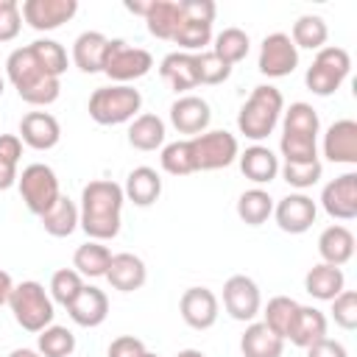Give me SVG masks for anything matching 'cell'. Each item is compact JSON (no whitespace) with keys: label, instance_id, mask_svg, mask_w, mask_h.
<instances>
[{"label":"cell","instance_id":"1","mask_svg":"<svg viewBox=\"0 0 357 357\" xmlns=\"http://www.w3.org/2000/svg\"><path fill=\"white\" fill-rule=\"evenodd\" d=\"M126 195L123 187L112 178H95L81 190L78 206V226L86 231L89 240L106 243L120 234V212Z\"/></svg>","mask_w":357,"mask_h":357},{"label":"cell","instance_id":"2","mask_svg":"<svg viewBox=\"0 0 357 357\" xmlns=\"http://www.w3.org/2000/svg\"><path fill=\"white\" fill-rule=\"evenodd\" d=\"M6 75H8L11 86L17 89V95L31 106H50L59 100L61 78H53L47 70H42V64L33 59L28 45L8 53Z\"/></svg>","mask_w":357,"mask_h":357},{"label":"cell","instance_id":"3","mask_svg":"<svg viewBox=\"0 0 357 357\" xmlns=\"http://www.w3.org/2000/svg\"><path fill=\"white\" fill-rule=\"evenodd\" d=\"M284 112V98L276 86L271 84H259L254 86V92L248 95V100L240 106V114H237V131L245 137V139H265L268 134H273L279 117Z\"/></svg>","mask_w":357,"mask_h":357},{"label":"cell","instance_id":"4","mask_svg":"<svg viewBox=\"0 0 357 357\" xmlns=\"http://www.w3.org/2000/svg\"><path fill=\"white\" fill-rule=\"evenodd\" d=\"M142 109V95L131 84H112V86H98L89 95L86 112L98 126H120L137 117Z\"/></svg>","mask_w":357,"mask_h":357},{"label":"cell","instance_id":"5","mask_svg":"<svg viewBox=\"0 0 357 357\" xmlns=\"http://www.w3.org/2000/svg\"><path fill=\"white\" fill-rule=\"evenodd\" d=\"M8 307L14 312V321L25 332H33V335H39L45 326H50L53 315H56L50 293L45 290V284H39L33 279L14 284V290L8 296Z\"/></svg>","mask_w":357,"mask_h":357},{"label":"cell","instance_id":"6","mask_svg":"<svg viewBox=\"0 0 357 357\" xmlns=\"http://www.w3.org/2000/svg\"><path fill=\"white\" fill-rule=\"evenodd\" d=\"M349 70H351V56L349 50L337 47V45H324L312 64L307 67V75H304V84L312 95H321V98H329L340 89V84L349 78Z\"/></svg>","mask_w":357,"mask_h":357},{"label":"cell","instance_id":"7","mask_svg":"<svg viewBox=\"0 0 357 357\" xmlns=\"http://www.w3.org/2000/svg\"><path fill=\"white\" fill-rule=\"evenodd\" d=\"M190 153H192V167L198 170H220L229 167L240 156V142L229 131H204L198 137H190Z\"/></svg>","mask_w":357,"mask_h":357},{"label":"cell","instance_id":"8","mask_svg":"<svg viewBox=\"0 0 357 357\" xmlns=\"http://www.w3.org/2000/svg\"><path fill=\"white\" fill-rule=\"evenodd\" d=\"M17 187H20V195L25 201V206L39 218L61 198L59 178H56L53 167L42 165V162H33V165L22 167V173L17 176Z\"/></svg>","mask_w":357,"mask_h":357},{"label":"cell","instance_id":"9","mask_svg":"<svg viewBox=\"0 0 357 357\" xmlns=\"http://www.w3.org/2000/svg\"><path fill=\"white\" fill-rule=\"evenodd\" d=\"M153 67V56L145 47H131L123 39H109V50H106V61H103V73L114 81V84H131L142 75H148Z\"/></svg>","mask_w":357,"mask_h":357},{"label":"cell","instance_id":"10","mask_svg":"<svg viewBox=\"0 0 357 357\" xmlns=\"http://www.w3.org/2000/svg\"><path fill=\"white\" fill-rule=\"evenodd\" d=\"M223 307L234 321H254L262 310V296L257 282L243 273L229 276L223 284Z\"/></svg>","mask_w":357,"mask_h":357},{"label":"cell","instance_id":"11","mask_svg":"<svg viewBox=\"0 0 357 357\" xmlns=\"http://www.w3.org/2000/svg\"><path fill=\"white\" fill-rule=\"evenodd\" d=\"M298 67V50L287 33H268L259 45V73L268 78H284Z\"/></svg>","mask_w":357,"mask_h":357},{"label":"cell","instance_id":"12","mask_svg":"<svg viewBox=\"0 0 357 357\" xmlns=\"http://www.w3.org/2000/svg\"><path fill=\"white\" fill-rule=\"evenodd\" d=\"M78 11V0H25L20 6L22 20L33 31H56Z\"/></svg>","mask_w":357,"mask_h":357},{"label":"cell","instance_id":"13","mask_svg":"<svg viewBox=\"0 0 357 357\" xmlns=\"http://www.w3.org/2000/svg\"><path fill=\"white\" fill-rule=\"evenodd\" d=\"M321 206L335 220H354L357 218V173L349 170L332 178L321 190Z\"/></svg>","mask_w":357,"mask_h":357},{"label":"cell","instance_id":"14","mask_svg":"<svg viewBox=\"0 0 357 357\" xmlns=\"http://www.w3.org/2000/svg\"><path fill=\"white\" fill-rule=\"evenodd\" d=\"M273 218H276V226L287 234H304L315 218H318V206L310 195L304 192H290L284 195L279 204H273Z\"/></svg>","mask_w":357,"mask_h":357},{"label":"cell","instance_id":"15","mask_svg":"<svg viewBox=\"0 0 357 357\" xmlns=\"http://www.w3.org/2000/svg\"><path fill=\"white\" fill-rule=\"evenodd\" d=\"M218 310H220L218 296L209 287H187L178 298V312H181L184 324L190 329H198V332L215 326Z\"/></svg>","mask_w":357,"mask_h":357},{"label":"cell","instance_id":"16","mask_svg":"<svg viewBox=\"0 0 357 357\" xmlns=\"http://www.w3.org/2000/svg\"><path fill=\"white\" fill-rule=\"evenodd\" d=\"M209 120H212V109L198 95H181L170 103V123L178 134L198 137L209 128Z\"/></svg>","mask_w":357,"mask_h":357},{"label":"cell","instance_id":"17","mask_svg":"<svg viewBox=\"0 0 357 357\" xmlns=\"http://www.w3.org/2000/svg\"><path fill=\"white\" fill-rule=\"evenodd\" d=\"M61 139V126L50 112H28L20 120V142L33 151H50Z\"/></svg>","mask_w":357,"mask_h":357},{"label":"cell","instance_id":"18","mask_svg":"<svg viewBox=\"0 0 357 357\" xmlns=\"http://www.w3.org/2000/svg\"><path fill=\"white\" fill-rule=\"evenodd\" d=\"M324 156L335 165H357V123L335 120L324 134Z\"/></svg>","mask_w":357,"mask_h":357},{"label":"cell","instance_id":"19","mask_svg":"<svg viewBox=\"0 0 357 357\" xmlns=\"http://www.w3.org/2000/svg\"><path fill=\"white\" fill-rule=\"evenodd\" d=\"M67 312H70V318H73L78 326L95 329V326H100V324L106 321V315H109V298H106V293H103L100 287L84 284L81 293L75 296V301L67 307Z\"/></svg>","mask_w":357,"mask_h":357},{"label":"cell","instance_id":"20","mask_svg":"<svg viewBox=\"0 0 357 357\" xmlns=\"http://www.w3.org/2000/svg\"><path fill=\"white\" fill-rule=\"evenodd\" d=\"M106 279H109V284H112L114 290H120V293H134V290H139V287L145 284L148 268H145V262H142L137 254H128V251L112 254V262H109V268H106Z\"/></svg>","mask_w":357,"mask_h":357},{"label":"cell","instance_id":"21","mask_svg":"<svg viewBox=\"0 0 357 357\" xmlns=\"http://www.w3.org/2000/svg\"><path fill=\"white\" fill-rule=\"evenodd\" d=\"M326 326H329V324H326V315H324L318 307L298 304V310H296V315H293V324H290L284 340H290V343L298 346V349H307V346H312L315 340L326 337Z\"/></svg>","mask_w":357,"mask_h":357},{"label":"cell","instance_id":"22","mask_svg":"<svg viewBox=\"0 0 357 357\" xmlns=\"http://www.w3.org/2000/svg\"><path fill=\"white\" fill-rule=\"evenodd\" d=\"M106 50H109V36H103L100 31H84L73 42V64L89 75L103 73Z\"/></svg>","mask_w":357,"mask_h":357},{"label":"cell","instance_id":"23","mask_svg":"<svg viewBox=\"0 0 357 357\" xmlns=\"http://www.w3.org/2000/svg\"><path fill=\"white\" fill-rule=\"evenodd\" d=\"M123 195H126V201H131L134 206H151V204H156L159 195H162V176H159L153 167L139 165V167H134V170L126 176Z\"/></svg>","mask_w":357,"mask_h":357},{"label":"cell","instance_id":"24","mask_svg":"<svg viewBox=\"0 0 357 357\" xmlns=\"http://www.w3.org/2000/svg\"><path fill=\"white\" fill-rule=\"evenodd\" d=\"M159 75L170 84V89L176 92H187L198 86V67H195V53H167L159 64Z\"/></svg>","mask_w":357,"mask_h":357},{"label":"cell","instance_id":"25","mask_svg":"<svg viewBox=\"0 0 357 357\" xmlns=\"http://www.w3.org/2000/svg\"><path fill=\"white\" fill-rule=\"evenodd\" d=\"M237 162H240L243 176H245L248 181H254V184H271V181L279 176V156H276L271 148H265V145H251V148H245V151L237 156Z\"/></svg>","mask_w":357,"mask_h":357},{"label":"cell","instance_id":"26","mask_svg":"<svg viewBox=\"0 0 357 357\" xmlns=\"http://www.w3.org/2000/svg\"><path fill=\"white\" fill-rule=\"evenodd\" d=\"M318 254L326 265H346L354 257V234L343 223H332L318 237Z\"/></svg>","mask_w":357,"mask_h":357},{"label":"cell","instance_id":"27","mask_svg":"<svg viewBox=\"0 0 357 357\" xmlns=\"http://www.w3.org/2000/svg\"><path fill=\"white\" fill-rule=\"evenodd\" d=\"M304 290L318 298V301H332L337 293L346 290V276L337 265H326V262H318L307 271L304 276Z\"/></svg>","mask_w":357,"mask_h":357},{"label":"cell","instance_id":"28","mask_svg":"<svg viewBox=\"0 0 357 357\" xmlns=\"http://www.w3.org/2000/svg\"><path fill=\"white\" fill-rule=\"evenodd\" d=\"M240 351L243 357H282L284 340L271 332L262 321H251L240 337Z\"/></svg>","mask_w":357,"mask_h":357},{"label":"cell","instance_id":"29","mask_svg":"<svg viewBox=\"0 0 357 357\" xmlns=\"http://www.w3.org/2000/svg\"><path fill=\"white\" fill-rule=\"evenodd\" d=\"M145 25L148 33L156 39H167L173 42V33L178 28V0H148V11H145Z\"/></svg>","mask_w":357,"mask_h":357},{"label":"cell","instance_id":"30","mask_svg":"<svg viewBox=\"0 0 357 357\" xmlns=\"http://www.w3.org/2000/svg\"><path fill=\"white\" fill-rule=\"evenodd\" d=\"M128 145L137 151H156L165 145V120L159 114H137L128 126Z\"/></svg>","mask_w":357,"mask_h":357},{"label":"cell","instance_id":"31","mask_svg":"<svg viewBox=\"0 0 357 357\" xmlns=\"http://www.w3.org/2000/svg\"><path fill=\"white\" fill-rule=\"evenodd\" d=\"M39 220H42V229L50 237H70L78 229V206H75L73 198L61 195Z\"/></svg>","mask_w":357,"mask_h":357},{"label":"cell","instance_id":"32","mask_svg":"<svg viewBox=\"0 0 357 357\" xmlns=\"http://www.w3.org/2000/svg\"><path fill=\"white\" fill-rule=\"evenodd\" d=\"M112 262V251L98 243V240H86L84 245L75 248L73 254V268L81 273V276H89V279H98V276H106V268Z\"/></svg>","mask_w":357,"mask_h":357},{"label":"cell","instance_id":"33","mask_svg":"<svg viewBox=\"0 0 357 357\" xmlns=\"http://www.w3.org/2000/svg\"><path fill=\"white\" fill-rule=\"evenodd\" d=\"M329 39V28L324 22V17L318 14H301L296 22H293V31H290V42L298 47H307V50H321Z\"/></svg>","mask_w":357,"mask_h":357},{"label":"cell","instance_id":"34","mask_svg":"<svg viewBox=\"0 0 357 357\" xmlns=\"http://www.w3.org/2000/svg\"><path fill=\"white\" fill-rule=\"evenodd\" d=\"M181 14V11H178ZM173 42L184 50V53H201L209 42H212V22L206 20H192V17H184L178 20V28L173 33Z\"/></svg>","mask_w":357,"mask_h":357},{"label":"cell","instance_id":"35","mask_svg":"<svg viewBox=\"0 0 357 357\" xmlns=\"http://www.w3.org/2000/svg\"><path fill=\"white\" fill-rule=\"evenodd\" d=\"M273 215V198L262 187H251L237 198V218L248 226H262Z\"/></svg>","mask_w":357,"mask_h":357},{"label":"cell","instance_id":"36","mask_svg":"<svg viewBox=\"0 0 357 357\" xmlns=\"http://www.w3.org/2000/svg\"><path fill=\"white\" fill-rule=\"evenodd\" d=\"M36 351L42 357H73V351H75V335L67 326L50 324V326H45L39 332Z\"/></svg>","mask_w":357,"mask_h":357},{"label":"cell","instance_id":"37","mask_svg":"<svg viewBox=\"0 0 357 357\" xmlns=\"http://www.w3.org/2000/svg\"><path fill=\"white\" fill-rule=\"evenodd\" d=\"M282 131L287 134H307V137H318L321 131V120H318V112L304 103V100H296L290 103V109L282 112Z\"/></svg>","mask_w":357,"mask_h":357},{"label":"cell","instance_id":"38","mask_svg":"<svg viewBox=\"0 0 357 357\" xmlns=\"http://www.w3.org/2000/svg\"><path fill=\"white\" fill-rule=\"evenodd\" d=\"M248 47H251V39L245 31L240 28H223L218 36H215V45H212V53L220 56L226 64H237L248 56Z\"/></svg>","mask_w":357,"mask_h":357},{"label":"cell","instance_id":"39","mask_svg":"<svg viewBox=\"0 0 357 357\" xmlns=\"http://www.w3.org/2000/svg\"><path fill=\"white\" fill-rule=\"evenodd\" d=\"M296 310H298V301H296V298H290V296H273V298L268 301L265 312H262V315H265L262 324L284 340V337H287V329H290V324H293Z\"/></svg>","mask_w":357,"mask_h":357},{"label":"cell","instance_id":"40","mask_svg":"<svg viewBox=\"0 0 357 357\" xmlns=\"http://www.w3.org/2000/svg\"><path fill=\"white\" fill-rule=\"evenodd\" d=\"M279 151H282L284 162H293V165L315 162V159H318V137H307V134H287V131H282Z\"/></svg>","mask_w":357,"mask_h":357},{"label":"cell","instance_id":"41","mask_svg":"<svg viewBox=\"0 0 357 357\" xmlns=\"http://www.w3.org/2000/svg\"><path fill=\"white\" fill-rule=\"evenodd\" d=\"M28 47H31L33 59L42 64V70H47L53 78H61L67 73V50L56 39H36Z\"/></svg>","mask_w":357,"mask_h":357},{"label":"cell","instance_id":"42","mask_svg":"<svg viewBox=\"0 0 357 357\" xmlns=\"http://www.w3.org/2000/svg\"><path fill=\"white\" fill-rule=\"evenodd\" d=\"M22 156V142L17 134H0V190L17 184V165Z\"/></svg>","mask_w":357,"mask_h":357},{"label":"cell","instance_id":"43","mask_svg":"<svg viewBox=\"0 0 357 357\" xmlns=\"http://www.w3.org/2000/svg\"><path fill=\"white\" fill-rule=\"evenodd\" d=\"M159 165H162V170L170 173V176H190V173H195V167H192V153H190V142H187V139H176V142L162 145Z\"/></svg>","mask_w":357,"mask_h":357},{"label":"cell","instance_id":"44","mask_svg":"<svg viewBox=\"0 0 357 357\" xmlns=\"http://www.w3.org/2000/svg\"><path fill=\"white\" fill-rule=\"evenodd\" d=\"M81 287H84V276L75 268H61L50 276V298L61 307H70L81 293Z\"/></svg>","mask_w":357,"mask_h":357},{"label":"cell","instance_id":"45","mask_svg":"<svg viewBox=\"0 0 357 357\" xmlns=\"http://www.w3.org/2000/svg\"><path fill=\"white\" fill-rule=\"evenodd\" d=\"M195 67H198V86L206 84V86H215V84H223L229 75H231V64H226L220 56H215L212 50H201L195 53Z\"/></svg>","mask_w":357,"mask_h":357},{"label":"cell","instance_id":"46","mask_svg":"<svg viewBox=\"0 0 357 357\" xmlns=\"http://www.w3.org/2000/svg\"><path fill=\"white\" fill-rule=\"evenodd\" d=\"M279 173H282V178H284L290 187H296V190H307V187L318 184V178H321V173H324V165H321V159H315V162H304V165L284 162V165H279Z\"/></svg>","mask_w":357,"mask_h":357},{"label":"cell","instance_id":"47","mask_svg":"<svg viewBox=\"0 0 357 357\" xmlns=\"http://www.w3.org/2000/svg\"><path fill=\"white\" fill-rule=\"evenodd\" d=\"M332 318L346 332L357 329V293L354 290H343L332 298Z\"/></svg>","mask_w":357,"mask_h":357},{"label":"cell","instance_id":"48","mask_svg":"<svg viewBox=\"0 0 357 357\" xmlns=\"http://www.w3.org/2000/svg\"><path fill=\"white\" fill-rule=\"evenodd\" d=\"M20 28H22L20 3L17 0H0V42L17 39Z\"/></svg>","mask_w":357,"mask_h":357},{"label":"cell","instance_id":"49","mask_svg":"<svg viewBox=\"0 0 357 357\" xmlns=\"http://www.w3.org/2000/svg\"><path fill=\"white\" fill-rule=\"evenodd\" d=\"M142 351H145V343H142L139 337H134V335H120V337H114V340L109 343L106 357H142Z\"/></svg>","mask_w":357,"mask_h":357},{"label":"cell","instance_id":"50","mask_svg":"<svg viewBox=\"0 0 357 357\" xmlns=\"http://www.w3.org/2000/svg\"><path fill=\"white\" fill-rule=\"evenodd\" d=\"M178 11H181L184 17H192V20L215 22L218 6H215L212 0H178Z\"/></svg>","mask_w":357,"mask_h":357},{"label":"cell","instance_id":"51","mask_svg":"<svg viewBox=\"0 0 357 357\" xmlns=\"http://www.w3.org/2000/svg\"><path fill=\"white\" fill-rule=\"evenodd\" d=\"M307 357H349L346 346L332 337H321L312 346H307Z\"/></svg>","mask_w":357,"mask_h":357},{"label":"cell","instance_id":"52","mask_svg":"<svg viewBox=\"0 0 357 357\" xmlns=\"http://www.w3.org/2000/svg\"><path fill=\"white\" fill-rule=\"evenodd\" d=\"M11 290H14V279H11L6 271H0V307H3V304H8Z\"/></svg>","mask_w":357,"mask_h":357},{"label":"cell","instance_id":"53","mask_svg":"<svg viewBox=\"0 0 357 357\" xmlns=\"http://www.w3.org/2000/svg\"><path fill=\"white\" fill-rule=\"evenodd\" d=\"M8 357H42L39 351H33V349H14Z\"/></svg>","mask_w":357,"mask_h":357},{"label":"cell","instance_id":"54","mask_svg":"<svg viewBox=\"0 0 357 357\" xmlns=\"http://www.w3.org/2000/svg\"><path fill=\"white\" fill-rule=\"evenodd\" d=\"M176 357H206L204 351H198V349H181Z\"/></svg>","mask_w":357,"mask_h":357},{"label":"cell","instance_id":"55","mask_svg":"<svg viewBox=\"0 0 357 357\" xmlns=\"http://www.w3.org/2000/svg\"><path fill=\"white\" fill-rule=\"evenodd\" d=\"M142 357H159V354H153V351H148V349H145V351H142Z\"/></svg>","mask_w":357,"mask_h":357},{"label":"cell","instance_id":"56","mask_svg":"<svg viewBox=\"0 0 357 357\" xmlns=\"http://www.w3.org/2000/svg\"><path fill=\"white\" fill-rule=\"evenodd\" d=\"M3 89H6V81H3V75H0V95H3Z\"/></svg>","mask_w":357,"mask_h":357}]
</instances>
